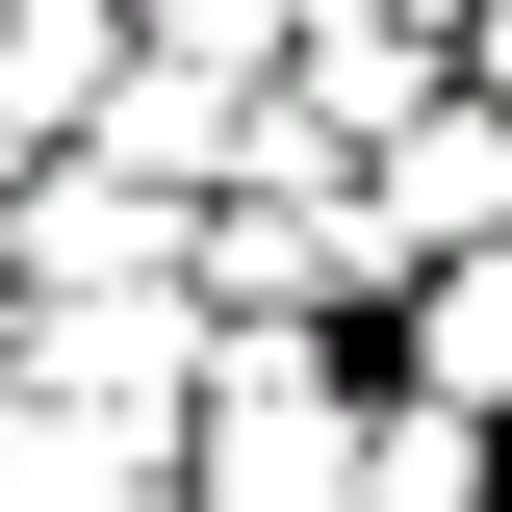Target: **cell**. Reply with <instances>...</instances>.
<instances>
[{
	"instance_id": "1",
	"label": "cell",
	"mask_w": 512,
	"mask_h": 512,
	"mask_svg": "<svg viewBox=\"0 0 512 512\" xmlns=\"http://www.w3.org/2000/svg\"><path fill=\"white\" fill-rule=\"evenodd\" d=\"M359 461H384V384L333 333H231L180 410V512H359Z\"/></svg>"
},
{
	"instance_id": "5",
	"label": "cell",
	"mask_w": 512,
	"mask_h": 512,
	"mask_svg": "<svg viewBox=\"0 0 512 512\" xmlns=\"http://www.w3.org/2000/svg\"><path fill=\"white\" fill-rule=\"evenodd\" d=\"M282 26H410V52H461L487 0H282Z\"/></svg>"
},
{
	"instance_id": "4",
	"label": "cell",
	"mask_w": 512,
	"mask_h": 512,
	"mask_svg": "<svg viewBox=\"0 0 512 512\" xmlns=\"http://www.w3.org/2000/svg\"><path fill=\"white\" fill-rule=\"evenodd\" d=\"M103 77H128V0H0V103L26 128H103Z\"/></svg>"
},
{
	"instance_id": "2",
	"label": "cell",
	"mask_w": 512,
	"mask_h": 512,
	"mask_svg": "<svg viewBox=\"0 0 512 512\" xmlns=\"http://www.w3.org/2000/svg\"><path fill=\"white\" fill-rule=\"evenodd\" d=\"M359 180H384V231H410V282H436V256H487V231H512V103H487V77H436Z\"/></svg>"
},
{
	"instance_id": "6",
	"label": "cell",
	"mask_w": 512,
	"mask_h": 512,
	"mask_svg": "<svg viewBox=\"0 0 512 512\" xmlns=\"http://www.w3.org/2000/svg\"><path fill=\"white\" fill-rule=\"evenodd\" d=\"M461 77H487V103H512V0H487V26H461Z\"/></svg>"
},
{
	"instance_id": "3",
	"label": "cell",
	"mask_w": 512,
	"mask_h": 512,
	"mask_svg": "<svg viewBox=\"0 0 512 512\" xmlns=\"http://www.w3.org/2000/svg\"><path fill=\"white\" fill-rule=\"evenodd\" d=\"M384 333H410V384H461V410H512V231H487V256H436V282H410Z\"/></svg>"
}]
</instances>
